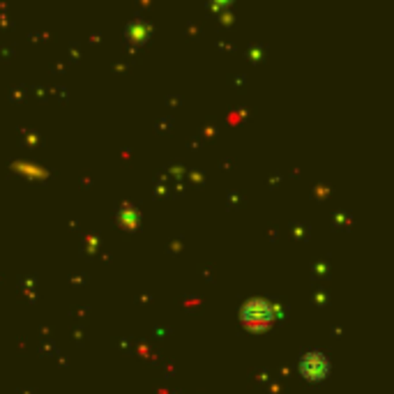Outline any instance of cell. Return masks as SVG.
I'll return each instance as SVG.
<instances>
[{
    "label": "cell",
    "instance_id": "obj_2",
    "mask_svg": "<svg viewBox=\"0 0 394 394\" xmlns=\"http://www.w3.org/2000/svg\"><path fill=\"white\" fill-rule=\"evenodd\" d=\"M328 369H330L328 360H325L323 356H318V353H309V356L304 358V360H302V364H300L302 376H304V378H309V380L325 378V373H328Z\"/></svg>",
    "mask_w": 394,
    "mask_h": 394
},
{
    "label": "cell",
    "instance_id": "obj_1",
    "mask_svg": "<svg viewBox=\"0 0 394 394\" xmlns=\"http://www.w3.org/2000/svg\"><path fill=\"white\" fill-rule=\"evenodd\" d=\"M274 313H277V309H274L270 302L252 300L242 307V323H244V328H249V330H263L272 325Z\"/></svg>",
    "mask_w": 394,
    "mask_h": 394
}]
</instances>
